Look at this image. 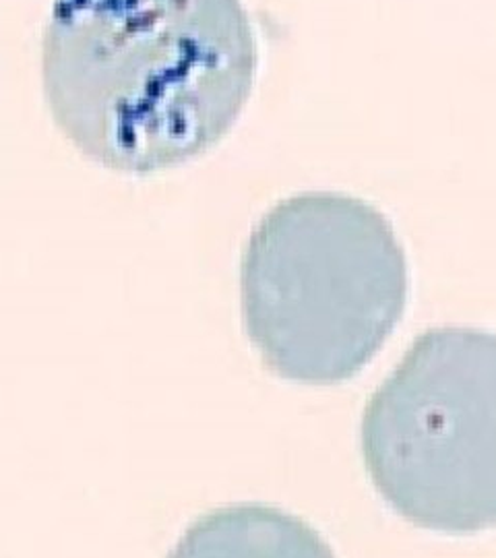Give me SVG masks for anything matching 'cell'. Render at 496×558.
Returning a JSON list of instances; mask_svg holds the SVG:
<instances>
[{
  "label": "cell",
  "mask_w": 496,
  "mask_h": 558,
  "mask_svg": "<svg viewBox=\"0 0 496 558\" xmlns=\"http://www.w3.org/2000/svg\"><path fill=\"white\" fill-rule=\"evenodd\" d=\"M360 451L378 497L420 530H496V333H420L371 396Z\"/></svg>",
  "instance_id": "3957f363"
},
{
  "label": "cell",
  "mask_w": 496,
  "mask_h": 558,
  "mask_svg": "<svg viewBox=\"0 0 496 558\" xmlns=\"http://www.w3.org/2000/svg\"><path fill=\"white\" fill-rule=\"evenodd\" d=\"M258 73L242 0H55L44 96L87 160L154 174L214 149Z\"/></svg>",
  "instance_id": "6da1fadb"
},
{
  "label": "cell",
  "mask_w": 496,
  "mask_h": 558,
  "mask_svg": "<svg viewBox=\"0 0 496 558\" xmlns=\"http://www.w3.org/2000/svg\"><path fill=\"white\" fill-rule=\"evenodd\" d=\"M179 555H329L306 523L278 509L239 505L198 519L180 539Z\"/></svg>",
  "instance_id": "277c9868"
},
{
  "label": "cell",
  "mask_w": 496,
  "mask_h": 558,
  "mask_svg": "<svg viewBox=\"0 0 496 558\" xmlns=\"http://www.w3.org/2000/svg\"><path fill=\"white\" fill-rule=\"evenodd\" d=\"M410 269L394 223L336 191L279 201L240 259L246 336L279 379L331 387L360 375L394 336Z\"/></svg>",
  "instance_id": "7a4b0ae2"
}]
</instances>
